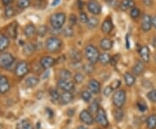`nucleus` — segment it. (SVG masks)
<instances>
[{"instance_id":"1","label":"nucleus","mask_w":156,"mask_h":129,"mask_svg":"<svg viewBox=\"0 0 156 129\" xmlns=\"http://www.w3.org/2000/svg\"><path fill=\"white\" fill-rule=\"evenodd\" d=\"M84 54H85L86 59L88 60L89 63L95 64L97 62H99L100 52L98 51V49L94 45H87L84 49Z\"/></svg>"},{"instance_id":"2","label":"nucleus","mask_w":156,"mask_h":129,"mask_svg":"<svg viewBox=\"0 0 156 129\" xmlns=\"http://www.w3.org/2000/svg\"><path fill=\"white\" fill-rule=\"evenodd\" d=\"M62 42L56 37H51L46 40L45 42V48L46 50L51 53H56L62 50Z\"/></svg>"},{"instance_id":"3","label":"nucleus","mask_w":156,"mask_h":129,"mask_svg":"<svg viewBox=\"0 0 156 129\" xmlns=\"http://www.w3.org/2000/svg\"><path fill=\"white\" fill-rule=\"evenodd\" d=\"M50 21L52 28L60 30L66 22V15L63 12H57L51 15Z\"/></svg>"},{"instance_id":"4","label":"nucleus","mask_w":156,"mask_h":129,"mask_svg":"<svg viewBox=\"0 0 156 129\" xmlns=\"http://www.w3.org/2000/svg\"><path fill=\"white\" fill-rule=\"evenodd\" d=\"M126 99H127V95H126V91L125 90H118L116 91L112 97V101L114 103V105L117 107V108H122L123 105L126 102Z\"/></svg>"},{"instance_id":"5","label":"nucleus","mask_w":156,"mask_h":129,"mask_svg":"<svg viewBox=\"0 0 156 129\" xmlns=\"http://www.w3.org/2000/svg\"><path fill=\"white\" fill-rule=\"evenodd\" d=\"M15 62V57L11 53L5 52L0 54V68H8L11 67Z\"/></svg>"},{"instance_id":"6","label":"nucleus","mask_w":156,"mask_h":129,"mask_svg":"<svg viewBox=\"0 0 156 129\" xmlns=\"http://www.w3.org/2000/svg\"><path fill=\"white\" fill-rule=\"evenodd\" d=\"M30 71V65L27 62L25 61H21L17 63V67L15 68V75L17 77L22 78L24 77Z\"/></svg>"},{"instance_id":"7","label":"nucleus","mask_w":156,"mask_h":129,"mask_svg":"<svg viewBox=\"0 0 156 129\" xmlns=\"http://www.w3.org/2000/svg\"><path fill=\"white\" fill-rule=\"evenodd\" d=\"M95 121L101 125L102 127H107L108 126V120L107 117V113L103 108L100 107L97 113H95Z\"/></svg>"},{"instance_id":"8","label":"nucleus","mask_w":156,"mask_h":129,"mask_svg":"<svg viewBox=\"0 0 156 129\" xmlns=\"http://www.w3.org/2000/svg\"><path fill=\"white\" fill-rule=\"evenodd\" d=\"M57 87L63 92H71L75 89V82L70 80L60 79L57 82Z\"/></svg>"},{"instance_id":"9","label":"nucleus","mask_w":156,"mask_h":129,"mask_svg":"<svg viewBox=\"0 0 156 129\" xmlns=\"http://www.w3.org/2000/svg\"><path fill=\"white\" fill-rule=\"evenodd\" d=\"M87 7L89 12L93 15H100L101 12V6L97 0H89Z\"/></svg>"},{"instance_id":"10","label":"nucleus","mask_w":156,"mask_h":129,"mask_svg":"<svg viewBox=\"0 0 156 129\" xmlns=\"http://www.w3.org/2000/svg\"><path fill=\"white\" fill-rule=\"evenodd\" d=\"M79 118L83 123H84L85 125H88V126H91L95 122V119L93 117L92 113L89 112V110H83L80 113Z\"/></svg>"},{"instance_id":"11","label":"nucleus","mask_w":156,"mask_h":129,"mask_svg":"<svg viewBox=\"0 0 156 129\" xmlns=\"http://www.w3.org/2000/svg\"><path fill=\"white\" fill-rule=\"evenodd\" d=\"M11 89V84L5 75H0V94H6Z\"/></svg>"},{"instance_id":"12","label":"nucleus","mask_w":156,"mask_h":129,"mask_svg":"<svg viewBox=\"0 0 156 129\" xmlns=\"http://www.w3.org/2000/svg\"><path fill=\"white\" fill-rule=\"evenodd\" d=\"M56 62V60L50 56H46L42 57L40 59V65L41 67L43 68L44 69H49L50 68L52 67Z\"/></svg>"},{"instance_id":"13","label":"nucleus","mask_w":156,"mask_h":129,"mask_svg":"<svg viewBox=\"0 0 156 129\" xmlns=\"http://www.w3.org/2000/svg\"><path fill=\"white\" fill-rule=\"evenodd\" d=\"M153 27L152 25V17L148 14L143 15L141 19V29L144 32H148Z\"/></svg>"},{"instance_id":"14","label":"nucleus","mask_w":156,"mask_h":129,"mask_svg":"<svg viewBox=\"0 0 156 129\" xmlns=\"http://www.w3.org/2000/svg\"><path fill=\"white\" fill-rule=\"evenodd\" d=\"M101 29V31L103 33L109 34L111 32L112 30H113V29H114V23L112 22L111 17H107L106 19L103 21V23H102Z\"/></svg>"},{"instance_id":"15","label":"nucleus","mask_w":156,"mask_h":129,"mask_svg":"<svg viewBox=\"0 0 156 129\" xmlns=\"http://www.w3.org/2000/svg\"><path fill=\"white\" fill-rule=\"evenodd\" d=\"M88 88L89 90L92 93V94H99L101 91V83L95 79H92L90 80L88 83Z\"/></svg>"},{"instance_id":"16","label":"nucleus","mask_w":156,"mask_h":129,"mask_svg":"<svg viewBox=\"0 0 156 129\" xmlns=\"http://www.w3.org/2000/svg\"><path fill=\"white\" fill-rule=\"evenodd\" d=\"M6 33L9 37L12 39H16L17 35V23L13 22L9 24V26L6 28Z\"/></svg>"},{"instance_id":"17","label":"nucleus","mask_w":156,"mask_h":129,"mask_svg":"<svg viewBox=\"0 0 156 129\" xmlns=\"http://www.w3.org/2000/svg\"><path fill=\"white\" fill-rule=\"evenodd\" d=\"M139 54L140 57H141V59H142V62H149V60H150V51H149V48L147 45H143V46H141L140 48Z\"/></svg>"},{"instance_id":"18","label":"nucleus","mask_w":156,"mask_h":129,"mask_svg":"<svg viewBox=\"0 0 156 129\" xmlns=\"http://www.w3.org/2000/svg\"><path fill=\"white\" fill-rule=\"evenodd\" d=\"M73 94L71 92H63L60 96V103H62V105H66L70 103L73 101Z\"/></svg>"},{"instance_id":"19","label":"nucleus","mask_w":156,"mask_h":129,"mask_svg":"<svg viewBox=\"0 0 156 129\" xmlns=\"http://www.w3.org/2000/svg\"><path fill=\"white\" fill-rule=\"evenodd\" d=\"M113 45H114L113 41L111 39H109V38H102L101 40L100 46L103 51H110L113 48Z\"/></svg>"},{"instance_id":"20","label":"nucleus","mask_w":156,"mask_h":129,"mask_svg":"<svg viewBox=\"0 0 156 129\" xmlns=\"http://www.w3.org/2000/svg\"><path fill=\"white\" fill-rule=\"evenodd\" d=\"M120 7H121L122 11L132 10L133 8L135 7V2L134 0H123L120 4Z\"/></svg>"},{"instance_id":"21","label":"nucleus","mask_w":156,"mask_h":129,"mask_svg":"<svg viewBox=\"0 0 156 129\" xmlns=\"http://www.w3.org/2000/svg\"><path fill=\"white\" fill-rule=\"evenodd\" d=\"M144 69H145V67H144V63L141 61H138L136 62V63L134 64V68H133V73L137 75V76H140L141 74L144 72Z\"/></svg>"},{"instance_id":"22","label":"nucleus","mask_w":156,"mask_h":129,"mask_svg":"<svg viewBox=\"0 0 156 129\" xmlns=\"http://www.w3.org/2000/svg\"><path fill=\"white\" fill-rule=\"evenodd\" d=\"M23 32H24V35L26 37H32L35 34L37 33V29H36V26L32 24V23H30L28 24L24 30H23Z\"/></svg>"},{"instance_id":"23","label":"nucleus","mask_w":156,"mask_h":129,"mask_svg":"<svg viewBox=\"0 0 156 129\" xmlns=\"http://www.w3.org/2000/svg\"><path fill=\"white\" fill-rule=\"evenodd\" d=\"M40 80L38 77L32 75V76H29L28 78H26L25 80V85L28 87V88H34L36 87L37 85L38 84Z\"/></svg>"},{"instance_id":"24","label":"nucleus","mask_w":156,"mask_h":129,"mask_svg":"<svg viewBox=\"0 0 156 129\" xmlns=\"http://www.w3.org/2000/svg\"><path fill=\"white\" fill-rule=\"evenodd\" d=\"M124 81H125V83L128 87H131L135 83V77L133 74L126 72L124 74Z\"/></svg>"},{"instance_id":"25","label":"nucleus","mask_w":156,"mask_h":129,"mask_svg":"<svg viewBox=\"0 0 156 129\" xmlns=\"http://www.w3.org/2000/svg\"><path fill=\"white\" fill-rule=\"evenodd\" d=\"M69 56L73 62H81L82 60V54L76 49H73L69 51Z\"/></svg>"},{"instance_id":"26","label":"nucleus","mask_w":156,"mask_h":129,"mask_svg":"<svg viewBox=\"0 0 156 129\" xmlns=\"http://www.w3.org/2000/svg\"><path fill=\"white\" fill-rule=\"evenodd\" d=\"M146 123H147V127L148 129H155L156 128V114H151L149 115L147 120H146Z\"/></svg>"},{"instance_id":"27","label":"nucleus","mask_w":156,"mask_h":129,"mask_svg":"<svg viewBox=\"0 0 156 129\" xmlns=\"http://www.w3.org/2000/svg\"><path fill=\"white\" fill-rule=\"evenodd\" d=\"M10 45V39L6 36L0 37V51H5Z\"/></svg>"},{"instance_id":"28","label":"nucleus","mask_w":156,"mask_h":129,"mask_svg":"<svg viewBox=\"0 0 156 129\" xmlns=\"http://www.w3.org/2000/svg\"><path fill=\"white\" fill-rule=\"evenodd\" d=\"M17 129H34L32 124L28 120H22L17 125Z\"/></svg>"},{"instance_id":"29","label":"nucleus","mask_w":156,"mask_h":129,"mask_svg":"<svg viewBox=\"0 0 156 129\" xmlns=\"http://www.w3.org/2000/svg\"><path fill=\"white\" fill-rule=\"evenodd\" d=\"M35 50H36V46L35 45L32 44H25L23 46V52L26 56H31L32 54H34Z\"/></svg>"},{"instance_id":"30","label":"nucleus","mask_w":156,"mask_h":129,"mask_svg":"<svg viewBox=\"0 0 156 129\" xmlns=\"http://www.w3.org/2000/svg\"><path fill=\"white\" fill-rule=\"evenodd\" d=\"M100 23V21L97 17H91L89 18V21L87 23V26L89 29H95L96 28Z\"/></svg>"},{"instance_id":"31","label":"nucleus","mask_w":156,"mask_h":129,"mask_svg":"<svg viewBox=\"0 0 156 129\" xmlns=\"http://www.w3.org/2000/svg\"><path fill=\"white\" fill-rule=\"evenodd\" d=\"M111 61V56H109V54L108 53H101L100 54V56H99V62L103 64V65H107Z\"/></svg>"},{"instance_id":"32","label":"nucleus","mask_w":156,"mask_h":129,"mask_svg":"<svg viewBox=\"0 0 156 129\" xmlns=\"http://www.w3.org/2000/svg\"><path fill=\"white\" fill-rule=\"evenodd\" d=\"M16 9L13 6H7L5 10V17L6 18H11L16 15Z\"/></svg>"},{"instance_id":"33","label":"nucleus","mask_w":156,"mask_h":129,"mask_svg":"<svg viewBox=\"0 0 156 129\" xmlns=\"http://www.w3.org/2000/svg\"><path fill=\"white\" fill-rule=\"evenodd\" d=\"M59 76H60V79H66V80H69L71 78L72 75H71V72L68 69H61L59 71Z\"/></svg>"},{"instance_id":"34","label":"nucleus","mask_w":156,"mask_h":129,"mask_svg":"<svg viewBox=\"0 0 156 129\" xmlns=\"http://www.w3.org/2000/svg\"><path fill=\"white\" fill-rule=\"evenodd\" d=\"M50 99H51V101H53V102H55V101H57L60 100V96L61 95L58 93V91L56 89H52L50 90Z\"/></svg>"},{"instance_id":"35","label":"nucleus","mask_w":156,"mask_h":129,"mask_svg":"<svg viewBox=\"0 0 156 129\" xmlns=\"http://www.w3.org/2000/svg\"><path fill=\"white\" fill-rule=\"evenodd\" d=\"M81 96L83 98V100L86 102H89L90 101V100L92 99V93L89 91V90H84L82 92L81 94Z\"/></svg>"},{"instance_id":"36","label":"nucleus","mask_w":156,"mask_h":129,"mask_svg":"<svg viewBox=\"0 0 156 129\" xmlns=\"http://www.w3.org/2000/svg\"><path fill=\"white\" fill-rule=\"evenodd\" d=\"M99 108H100V107H99V103H98V101L95 100V101L90 104L89 111L91 113H96Z\"/></svg>"},{"instance_id":"37","label":"nucleus","mask_w":156,"mask_h":129,"mask_svg":"<svg viewBox=\"0 0 156 129\" xmlns=\"http://www.w3.org/2000/svg\"><path fill=\"white\" fill-rule=\"evenodd\" d=\"M48 33V27L46 25H41L37 30V34L39 37H44L46 34Z\"/></svg>"},{"instance_id":"38","label":"nucleus","mask_w":156,"mask_h":129,"mask_svg":"<svg viewBox=\"0 0 156 129\" xmlns=\"http://www.w3.org/2000/svg\"><path fill=\"white\" fill-rule=\"evenodd\" d=\"M17 5L20 9H26L30 5V0H18L17 1Z\"/></svg>"},{"instance_id":"39","label":"nucleus","mask_w":156,"mask_h":129,"mask_svg":"<svg viewBox=\"0 0 156 129\" xmlns=\"http://www.w3.org/2000/svg\"><path fill=\"white\" fill-rule=\"evenodd\" d=\"M124 117V112L122 108H116L115 111V119L117 121H121Z\"/></svg>"},{"instance_id":"40","label":"nucleus","mask_w":156,"mask_h":129,"mask_svg":"<svg viewBox=\"0 0 156 129\" xmlns=\"http://www.w3.org/2000/svg\"><path fill=\"white\" fill-rule=\"evenodd\" d=\"M84 80H85V76L83 75V74L82 73H76L75 75V76H74V81L77 84L83 83L84 82Z\"/></svg>"},{"instance_id":"41","label":"nucleus","mask_w":156,"mask_h":129,"mask_svg":"<svg viewBox=\"0 0 156 129\" xmlns=\"http://www.w3.org/2000/svg\"><path fill=\"white\" fill-rule=\"evenodd\" d=\"M140 16V9L134 7L132 10H130V17H132L133 19H137V18H139Z\"/></svg>"},{"instance_id":"42","label":"nucleus","mask_w":156,"mask_h":129,"mask_svg":"<svg viewBox=\"0 0 156 129\" xmlns=\"http://www.w3.org/2000/svg\"><path fill=\"white\" fill-rule=\"evenodd\" d=\"M62 34H63V36L66 37H72L73 35H74V30H73L72 27H71V26H67V27H65V28L63 29V30H62Z\"/></svg>"},{"instance_id":"43","label":"nucleus","mask_w":156,"mask_h":129,"mask_svg":"<svg viewBox=\"0 0 156 129\" xmlns=\"http://www.w3.org/2000/svg\"><path fill=\"white\" fill-rule=\"evenodd\" d=\"M83 70L87 74H92L94 72V70H95V68L93 66V64H91V63L83 65Z\"/></svg>"},{"instance_id":"44","label":"nucleus","mask_w":156,"mask_h":129,"mask_svg":"<svg viewBox=\"0 0 156 129\" xmlns=\"http://www.w3.org/2000/svg\"><path fill=\"white\" fill-rule=\"evenodd\" d=\"M147 98L148 100L151 101L152 102L155 103L156 102V89H153L151 90L150 92H148L147 94Z\"/></svg>"},{"instance_id":"45","label":"nucleus","mask_w":156,"mask_h":129,"mask_svg":"<svg viewBox=\"0 0 156 129\" xmlns=\"http://www.w3.org/2000/svg\"><path fill=\"white\" fill-rule=\"evenodd\" d=\"M107 3V5L108 6H110L112 8H117L120 6L119 1L118 0H104Z\"/></svg>"},{"instance_id":"46","label":"nucleus","mask_w":156,"mask_h":129,"mask_svg":"<svg viewBox=\"0 0 156 129\" xmlns=\"http://www.w3.org/2000/svg\"><path fill=\"white\" fill-rule=\"evenodd\" d=\"M137 107L141 112H145L146 110L147 109V104L144 101H138L137 102Z\"/></svg>"},{"instance_id":"47","label":"nucleus","mask_w":156,"mask_h":129,"mask_svg":"<svg viewBox=\"0 0 156 129\" xmlns=\"http://www.w3.org/2000/svg\"><path fill=\"white\" fill-rule=\"evenodd\" d=\"M89 17H88V16H87V14L85 13V12H83V11H81L80 12V15H79V19H80V21L82 23H88V21H89Z\"/></svg>"},{"instance_id":"48","label":"nucleus","mask_w":156,"mask_h":129,"mask_svg":"<svg viewBox=\"0 0 156 129\" xmlns=\"http://www.w3.org/2000/svg\"><path fill=\"white\" fill-rule=\"evenodd\" d=\"M113 91H114V89L112 88V86H107L106 88L104 89L103 90V94H104V96L108 97V96H109V95H111L112 93H113Z\"/></svg>"},{"instance_id":"49","label":"nucleus","mask_w":156,"mask_h":129,"mask_svg":"<svg viewBox=\"0 0 156 129\" xmlns=\"http://www.w3.org/2000/svg\"><path fill=\"white\" fill-rule=\"evenodd\" d=\"M121 85V82L119 81V80H117V81H115V82H114L113 83H112V88L115 89H118L119 88V86Z\"/></svg>"},{"instance_id":"50","label":"nucleus","mask_w":156,"mask_h":129,"mask_svg":"<svg viewBox=\"0 0 156 129\" xmlns=\"http://www.w3.org/2000/svg\"><path fill=\"white\" fill-rule=\"evenodd\" d=\"M76 20H77V18L75 16V15H70V17H69V21L71 23V24H75L76 23Z\"/></svg>"},{"instance_id":"51","label":"nucleus","mask_w":156,"mask_h":129,"mask_svg":"<svg viewBox=\"0 0 156 129\" xmlns=\"http://www.w3.org/2000/svg\"><path fill=\"white\" fill-rule=\"evenodd\" d=\"M14 0H2V3L5 6H9L11 4L13 3Z\"/></svg>"},{"instance_id":"52","label":"nucleus","mask_w":156,"mask_h":129,"mask_svg":"<svg viewBox=\"0 0 156 129\" xmlns=\"http://www.w3.org/2000/svg\"><path fill=\"white\" fill-rule=\"evenodd\" d=\"M142 2L146 6H151L153 5V0H142Z\"/></svg>"},{"instance_id":"53","label":"nucleus","mask_w":156,"mask_h":129,"mask_svg":"<svg viewBox=\"0 0 156 129\" xmlns=\"http://www.w3.org/2000/svg\"><path fill=\"white\" fill-rule=\"evenodd\" d=\"M118 57H119V56H118ZM118 57H117V58H118ZM117 58H116V56H115L113 58L111 57V61H110V62H111V64L113 65V66H115V63H117V61H118V60H117Z\"/></svg>"},{"instance_id":"54","label":"nucleus","mask_w":156,"mask_h":129,"mask_svg":"<svg viewBox=\"0 0 156 129\" xmlns=\"http://www.w3.org/2000/svg\"><path fill=\"white\" fill-rule=\"evenodd\" d=\"M152 25L154 29H156V16L152 17Z\"/></svg>"},{"instance_id":"55","label":"nucleus","mask_w":156,"mask_h":129,"mask_svg":"<svg viewBox=\"0 0 156 129\" xmlns=\"http://www.w3.org/2000/svg\"><path fill=\"white\" fill-rule=\"evenodd\" d=\"M61 3V0H54L53 2H52V6H56L57 5H59Z\"/></svg>"},{"instance_id":"56","label":"nucleus","mask_w":156,"mask_h":129,"mask_svg":"<svg viewBox=\"0 0 156 129\" xmlns=\"http://www.w3.org/2000/svg\"><path fill=\"white\" fill-rule=\"evenodd\" d=\"M76 129H88L86 127H84V126H79L76 127Z\"/></svg>"},{"instance_id":"57","label":"nucleus","mask_w":156,"mask_h":129,"mask_svg":"<svg viewBox=\"0 0 156 129\" xmlns=\"http://www.w3.org/2000/svg\"><path fill=\"white\" fill-rule=\"evenodd\" d=\"M127 48L129 49V44H128V36H127Z\"/></svg>"},{"instance_id":"58","label":"nucleus","mask_w":156,"mask_h":129,"mask_svg":"<svg viewBox=\"0 0 156 129\" xmlns=\"http://www.w3.org/2000/svg\"><path fill=\"white\" fill-rule=\"evenodd\" d=\"M96 129H98V128H96Z\"/></svg>"}]
</instances>
